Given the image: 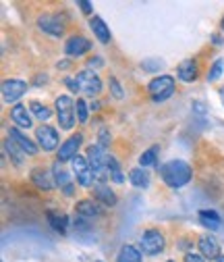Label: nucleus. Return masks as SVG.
<instances>
[{"label":"nucleus","instance_id":"f257e3e1","mask_svg":"<svg viewBox=\"0 0 224 262\" xmlns=\"http://www.w3.org/2000/svg\"><path fill=\"white\" fill-rule=\"evenodd\" d=\"M160 177H162V181L168 187L179 189V187H183L191 181L193 173H191V167L185 160H170V162H166V165L160 167Z\"/></svg>","mask_w":224,"mask_h":262},{"label":"nucleus","instance_id":"f03ea898","mask_svg":"<svg viewBox=\"0 0 224 262\" xmlns=\"http://www.w3.org/2000/svg\"><path fill=\"white\" fill-rule=\"evenodd\" d=\"M87 160L93 171V177L98 183H104L108 179V154L102 150V146H89L87 148Z\"/></svg>","mask_w":224,"mask_h":262},{"label":"nucleus","instance_id":"7ed1b4c3","mask_svg":"<svg viewBox=\"0 0 224 262\" xmlns=\"http://www.w3.org/2000/svg\"><path fill=\"white\" fill-rule=\"evenodd\" d=\"M147 92L154 102H164L166 98L175 94V77L170 75H158L147 83Z\"/></svg>","mask_w":224,"mask_h":262},{"label":"nucleus","instance_id":"20e7f679","mask_svg":"<svg viewBox=\"0 0 224 262\" xmlns=\"http://www.w3.org/2000/svg\"><path fill=\"white\" fill-rule=\"evenodd\" d=\"M166 246V239H164V233L162 231H158V229H147V231L141 233L139 237V248L143 254L147 256H156L164 250Z\"/></svg>","mask_w":224,"mask_h":262},{"label":"nucleus","instance_id":"39448f33","mask_svg":"<svg viewBox=\"0 0 224 262\" xmlns=\"http://www.w3.org/2000/svg\"><path fill=\"white\" fill-rule=\"evenodd\" d=\"M56 117L62 129H73L75 125V102L71 100L69 96H58L56 98Z\"/></svg>","mask_w":224,"mask_h":262},{"label":"nucleus","instance_id":"423d86ee","mask_svg":"<svg viewBox=\"0 0 224 262\" xmlns=\"http://www.w3.org/2000/svg\"><path fill=\"white\" fill-rule=\"evenodd\" d=\"M71 167H73V173L77 177V183L83 185V187H93L95 185V177H93V171L89 167V160L85 156H75L71 160Z\"/></svg>","mask_w":224,"mask_h":262},{"label":"nucleus","instance_id":"0eeeda50","mask_svg":"<svg viewBox=\"0 0 224 262\" xmlns=\"http://www.w3.org/2000/svg\"><path fill=\"white\" fill-rule=\"evenodd\" d=\"M75 81L79 85V92H83L85 96L93 98V96H98L102 92V81H100V77H98V73H95V71H87V69L79 71Z\"/></svg>","mask_w":224,"mask_h":262},{"label":"nucleus","instance_id":"6e6552de","mask_svg":"<svg viewBox=\"0 0 224 262\" xmlns=\"http://www.w3.org/2000/svg\"><path fill=\"white\" fill-rule=\"evenodd\" d=\"M36 140H38V144L44 152H50L58 146V131L52 129L50 125H40L36 129Z\"/></svg>","mask_w":224,"mask_h":262},{"label":"nucleus","instance_id":"1a4fd4ad","mask_svg":"<svg viewBox=\"0 0 224 262\" xmlns=\"http://www.w3.org/2000/svg\"><path fill=\"white\" fill-rule=\"evenodd\" d=\"M38 25L44 34H50L54 38H60L65 34V23H62V19L58 15H42L38 19Z\"/></svg>","mask_w":224,"mask_h":262},{"label":"nucleus","instance_id":"9d476101","mask_svg":"<svg viewBox=\"0 0 224 262\" xmlns=\"http://www.w3.org/2000/svg\"><path fill=\"white\" fill-rule=\"evenodd\" d=\"M25 92H27V83L25 81H21V79H7L3 83V100L11 104V102L19 100Z\"/></svg>","mask_w":224,"mask_h":262},{"label":"nucleus","instance_id":"9b49d317","mask_svg":"<svg viewBox=\"0 0 224 262\" xmlns=\"http://www.w3.org/2000/svg\"><path fill=\"white\" fill-rule=\"evenodd\" d=\"M91 193H93V200L98 202V204H104V206H116L118 198H116V193L106 185V183H95L91 187Z\"/></svg>","mask_w":224,"mask_h":262},{"label":"nucleus","instance_id":"f8f14e48","mask_svg":"<svg viewBox=\"0 0 224 262\" xmlns=\"http://www.w3.org/2000/svg\"><path fill=\"white\" fill-rule=\"evenodd\" d=\"M81 142H83V136L81 134H75L71 136L65 144L60 146L58 150V162H65V160H73L77 156V150L81 148Z\"/></svg>","mask_w":224,"mask_h":262},{"label":"nucleus","instance_id":"ddd939ff","mask_svg":"<svg viewBox=\"0 0 224 262\" xmlns=\"http://www.w3.org/2000/svg\"><path fill=\"white\" fill-rule=\"evenodd\" d=\"M89 48H91V42H89L87 38H83V36H73V38H69L67 44H65V52H67V56H71V58L83 56L85 52H89Z\"/></svg>","mask_w":224,"mask_h":262},{"label":"nucleus","instance_id":"4468645a","mask_svg":"<svg viewBox=\"0 0 224 262\" xmlns=\"http://www.w3.org/2000/svg\"><path fill=\"white\" fill-rule=\"evenodd\" d=\"M197 246H200V252H202V256H204L206 260H218V258L222 256V254H220V244H218V239H216L214 235H204V237H200Z\"/></svg>","mask_w":224,"mask_h":262},{"label":"nucleus","instance_id":"2eb2a0df","mask_svg":"<svg viewBox=\"0 0 224 262\" xmlns=\"http://www.w3.org/2000/svg\"><path fill=\"white\" fill-rule=\"evenodd\" d=\"M9 140H13V142H15L23 152H27L29 156H36V154H38V146L31 142L27 136H23L17 127H11V129H9Z\"/></svg>","mask_w":224,"mask_h":262},{"label":"nucleus","instance_id":"dca6fc26","mask_svg":"<svg viewBox=\"0 0 224 262\" xmlns=\"http://www.w3.org/2000/svg\"><path fill=\"white\" fill-rule=\"evenodd\" d=\"M75 212H77V216H81V219H95V216H100L102 214V208H100V204L95 202V200H79L77 202V206H75Z\"/></svg>","mask_w":224,"mask_h":262},{"label":"nucleus","instance_id":"f3484780","mask_svg":"<svg viewBox=\"0 0 224 262\" xmlns=\"http://www.w3.org/2000/svg\"><path fill=\"white\" fill-rule=\"evenodd\" d=\"M197 73H200V67L193 58H187L183 60L179 67H177V75L181 81H195L197 79Z\"/></svg>","mask_w":224,"mask_h":262},{"label":"nucleus","instance_id":"a211bd4d","mask_svg":"<svg viewBox=\"0 0 224 262\" xmlns=\"http://www.w3.org/2000/svg\"><path fill=\"white\" fill-rule=\"evenodd\" d=\"M89 27H91V31H93V36L98 38L102 44H108V42L112 40L110 29H108V25L104 23L102 17H91V19H89Z\"/></svg>","mask_w":224,"mask_h":262},{"label":"nucleus","instance_id":"6ab92c4d","mask_svg":"<svg viewBox=\"0 0 224 262\" xmlns=\"http://www.w3.org/2000/svg\"><path fill=\"white\" fill-rule=\"evenodd\" d=\"M11 119L17 127H23V129H29L31 127V115L27 113V106L25 104H15L11 108Z\"/></svg>","mask_w":224,"mask_h":262},{"label":"nucleus","instance_id":"aec40b11","mask_svg":"<svg viewBox=\"0 0 224 262\" xmlns=\"http://www.w3.org/2000/svg\"><path fill=\"white\" fill-rule=\"evenodd\" d=\"M31 179H34V183L44 189V191H50L54 187V181H52V173L44 171V169H34L31 171Z\"/></svg>","mask_w":224,"mask_h":262},{"label":"nucleus","instance_id":"412c9836","mask_svg":"<svg viewBox=\"0 0 224 262\" xmlns=\"http://www.w3.org/2000/svg\"><path fill=\"white\" fill-rule=\"evenodd\" d=\"M143 252L137 250L135 246H122L118 250V256H116V262H141L143 258Z\"/></svg>","mask_w":224,"mask_h":262},{"label":"nucleus","instance_id":"4be33fe9","mask_svg":"<svg viewBox=\"0 0 224 262\" xmlns=\"http://www.w3.org/2000/svg\"><path fill=\"white\" fill-rule=\"evenodd\" d=\"M129 181L131 185L139 187V189H145L150 185V173L143 169V167H137V169H131L129 171Z\"/></svg>","mask_w":224,"mask_h":262},{"label":"nucleus","instance_id":"5701e85b","mask_svg":"<svg viewBox=\"0 0 224 262\" xmlns=\"http://www.w3.org/2000/svg\"><path fill=\"white\" fill-rule=\"evenodd\" d=\"M46 216H48V223H50V227L54 229V231H58V233H62V235L67 233L69 219H67L65 214H58V212H54V210H48Z\"/></svg>","mask_w":224,"mask_h":262},{"label":"nucleus","instance_id":"b1692460","mask_svg":"<svg viewBox=\"0 0 224 262\" xmlns=\"http://www.w3.org/2000/svg\"><path fill=\"white\" fill-rule=\"evenodd\" d=\"M52 177H54V183H56V185H60L62 189H65V187H69V185H71V181H69V175H67V171L60 167V162H58V160L54 162V167H52Z\"/></svg>","mask_w":224,"mask_h":262},{"label":"nucleus","instance_id":"393cba45","mask_svg":"<svg viewBox=\"0 0 224 262\" xmlns=\"http://www.w3.org/2000/svg\"><path fill=\"white\" fill-rule=\"evenodd\" d=\"M200 223L208 229H218L220 227V216L214 210H200Z\"/></svg>","mask_w":224,"mask_h":262},{"label":"nucleus","instance_id":"a878e982","mask_svg":"<svg viewBox=\"0 0 224 262\" xmlns=\"http://www.w3.org/2000/svg\"><path fill=\"white\" fill-rule=\"evenodd\" d=\"M108 177H110L114 183H122V181H125V177H122V173H120V167H118L116 158L110 156V154H108Z\"/></svg>","mask_w":224,"mask_h":262},{"label":"nucleus","instance_id":"bb28decb","mask_svg":"<svg viewBox=\"0 0 224 262\" xmlns=\"http://www.w3.org/2000/svg\"><path fill=\"white\" fill-rule=\"evenodd\" d=\"M29 111L34 113L40 121H48V119H50V115H52V111H50L46 104H40V102H31V104H29Z\"/></svg>","mask_w":224,"mask_h":262},{"label":"nucleus","instance_id":"cd10ccee","mask_svg":"<svg viewBox=\"0 0 224 262\" xmlns=\"http://www.w3.org/2000/svg\"><path fill=\"white\" fill-rule=\"evenodd\" d=\"M158 146H152L150 150H145L141 156H139V167H150V165H156V154H158Z\"/></svg>","mask_w":224,"mask_h":262},{"label":"nucleus","instance_id":"c85d7f7f","mask_svg":"<svg viewBox=\"0 0 224 262\" xmlns=\"http://www.w3.org/2000/svg\"><path fill=\"white\" fill-rule=\"evenodd\" d=\"M5 150H7L9 154H11L13 162H15V165L19 167V165H21V162H23V158H21V156H17V154H21L23 150H21V148H19V146H17V144H15L13 140H7V142H5Z\"/></svg>","mask_w":224,"mask_h":262},{"label":"nucleus","instance_id":"c756f323","mask_svg":"<svg viewBox=\"0 0 224 262\" xmlns=\"http://www.w3.org/2000/svg\"><path fill=\"white\" fill-rule=\"evenodd\" d=\"M75 117H77L79 123H87V104H85V100L75 102Z\"/></svg>","mask_w":224,"mask_h":262},{"label":"nucleus","instance_id":"7c9ffc66","mask_svg":"<svg viewBox=\"0 0 224 262\" xmlns=\"http://www.w3.org/2000/svg\"><path fill=\"white\" fill-rule=\"evenodd\" d=\"M222 67H224V62L222 60H216L212 64V69L208 71V81H216L220 75H222Z\"/></svg>","mask_w":224,"mask_h":262},{"label":"nucleus","instance_id":"2f4dec72","mask_svg":"<svg viewBox=\"0 0 224 262\" xmlns=\"http://www.w3.org/2000/svg\"><path fill=\"white\" fill-rule=\"evenodd\" d=\"M110 90H112V94H114V98H125V92H122V88H120V83L116 81V77H110Z\"/></svg>","mask_w":224,"mask_h":262},{"label":"nucleus","instance_id":"473e14b6","mask_svg":"<svg viewBox=\"0 0 224 262\" xmlns=\"http://www.w3.org/2000/svg\"><path fill=\"white\" fill-rule=\"evenodd\" d=\"M162 67V60H145L143 62V69L145 71H156V69H160Z\"/></svg>","mask_w":224,"mask_h":262},{"label":"nucleus","instance_id":"72a5a7b5","mask_svg":"<svg viewBox=\"0 0 224 262\" xmlns=\"http://www.w3.org/2000/svg\"><path fill=\"white\" fill-rule=\"evenodd\" d=\"M185 262H206V258L204 256H197L193 252H187L185 254Z\"/></svg>","mask_w":224,"mask_h":262},{"label":"nucleus","instance_id":"f704fd0d","mask_svg":"<svg viewBox=\"0 0 224 262\" xmlns=\"http://www.w3.org/2000/svg\"><path fill=\"white\" fill-rule=\"evenodd\" d=\"M77 5L81 7V11H83L85 15H89V13H91V3H87V0H79Z\"/></svg>","mask_w":224,"mask_h":262},{"label":"nucleus","instance_id":"c9c22d12","mask_svg":"<svg viewBox=\"0 0 224 262\" xmlns=\"http://www.w3.org/2000/svg\"><path fill=\"white\" fill-rule=\"evenodd\" d=\"M108 144H110V136L102 129V131H100V146L104 148V146H108Z\"/></svg>","mask_w":224,"mask_h":262},{"label":"nucleus","instance_id":"e433bc0d","mask_svg":"<svg viewBox=\"0 0 224 262\" xmlns=\"http://www.w3.org/2000/svg\"><path fill=\"white\" fill-rule=\"evenodd\" d=\"M102 58H89V67H100Z\"/></svg>","mask_w":224,"mask_h":262},{"label":"nucleus","instance_id":"4c0bfd02","mask_svg":"<svg viewBox=\"0 0 224 262\" xmlns=\"http://www.w3.org/2000/svg\"><path fill=\"white\" fill-rule=\"evenodd\" d=\"M56 67H58V69H67V67H69V62H67V60H62V62L56 64Z\"/></svg>","mask_w":224,"mask_h":262},{"label":"nucleus","instance_id":"58836bf2","mask_svg":"<svg viewBox=\"0 0 224 262\" xmlns=\"http://www.w3.org/2000/svg\"><path fill=\"white\" fill-rule=\"evenodd\" d=\"M218 96H220V100H222V104H224V85L218 90Z\"/></svg>","mask_w":224,"mask_h":262},{"label":"nucleus","instance_id":"ea45409f","mask_svg":"<svg viewBox=\"0 0 224 262\" xmlns=\"http://www.w3.org/2000/svg\"><path fill=\"white\" fill-rule=\"evenodd\" d=\"M216 262H224V256H220V258H218V260H216Z\"/></svg>","mask_w":224,"mask_h":262},{"label":"nucleus","instance_id":"a19ab883","mask_svg":"<svg viewBox=\"0 0 224 262\" xmlns=\"http://www.w3.org/2000/svg\"><path fill=\"white\" fill-rule=\"evenodd\" d=\"M222 29H224V19H222Z\"/></svg>","mask_w":224,"mask_h":262},{"label":"nucleus","instance_id":"79ce46f5","mask_svg":"<svg viewBox=\"0 0 224 262\" xmlns=\"http://www.w3.org/2000/svg\"><path fill=\"white\" fill-rule=\"evenodd\" d=\"M168 262H175V260H168Z\"/></svg>","mask_w":224,"mask_h":262},{"label":"nucleus","instance_id":"37998d69","mask_svg":"<svg viewBox=\"0 0 224 262\" xmlns=\"http://www.w3.org/2000/svg\"><path fill=\"white\" fill-rule=\"evenodd\" d=\"M98 262H100V260H98Z\"/></svg>","mask_w":224,"mask_h":262}]
</instances>
